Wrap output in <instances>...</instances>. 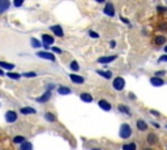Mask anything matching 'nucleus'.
Listing matches in <instances>:
<instances>
[{"label":"nucleus","mask_w":167,"mask_h":150,"mask_svg":"<svg viewBox=\"0 0 167 150\" xmlns=\"http://www.w3.org/2000/svg\"><path fill=\"white\" fill-rule=\"evenodd\" d=\"M110 46L112 47V49H114V47H115V46H116V42H115V41H111V43H110Z\"/></svg>","instance_id":"nucleus-38"},{"label":"nucleus","mask_w":167,"mask_h":150,"mask_svg":"<svg viewBox=\"0 0 167 150\" xmlns=\"http://www.w3.org/2000/svg\"><path fill=\"white\" fill-rule=\"evenodd\" d=\"M103 12H105V14H107V16H115V8H114V4L112 3H107V4L105 5V9H103Z\"/></svg>","instance_id":"nucleus-4"},{"label":"nucleus","mask_w":167,"mask_h":150,"mask_svg":"<svg viewBox=\"0 0 167 150\" xmlns=\"http://www.w3.org/2000/svg\"><path fill=\"white\" fill-rule=\"evenodd\" d=\"M116 59V56L115 55H111V56H102V58H99L97 61L99 63V64H108V63L114 61V60Z\"/></svg>","instance_id":"nucleus-5"},{"label":"nucleus","mask_w":167,"mask_h":150,"mask_svg":"<svg viewBox=\"0 0 167 150\" xmlns=\"http://www.w3.org/2000/svg\"><path fill=\"white\" fill-rule=\"evenodd\" d=\"M52 52H56V54H62L63 51L60 49H57V47H52Z\"/></svg>","instance_id":"nucleus-33"},{"label":"nucleus","mask_w":167,"mask_h":150,"mask_svg":"<svg viewBox=\"0 0 167 150\" xmlns=\"http://www.w3.org/2000/svg\"><path fill=\"white\" fill-rule=\"evenodd\" d=\"M123 150H137V148H136V144L132 142V144H127V145H124Z\"/></svg>","instance_id":"nucleus-23"},{"label":"nucleus","mask_w":167,"mask_h":150,"mask_svg":"<svg viewBox=\"0 0 167 150\" xmlns=\"http://www.w3.org/2000/svg\"><path fill=\"white\" fill-rule=\"evenodd\" d=\"M30 42H32V46H33V47H35V49H38V47H41V46H42L41 42H39L38 39H35V38H32V41H30Z\"/></svg>","instance_id":"nucleus-26"},{"label":"nucleus","mask_w":167,"mask_h":150,"mask_svg":"<svg viewBox=\"0 0 167 150\" xmlns=\"http://www.w3.org/2000/svg\"><path fill=\"white\" fill-rule=\"evenodd\" d=\"M20 150H33V145H32V142H28V141H25L24 144H21Z\"/></svg>","instance_id":"nucleus-21"},{"label":"nucleus","mask_w":167,"mask_h":150,"mask_svg":"<svg viewBox=\"0 0 167 150\" xmlns=\"http://www.w3.org/2000/svg\"><path fill=\"white\" fill-rule=\"evenodd\" d=\"M57 93L62 95H68L71 94V89L67 88V86H60V88H57Z\"/></svg>","instance_id":"nucleus-16"},{"label":"nucleus","mask_w":167,"mask_h":150,"mask_svg":"<svg viewBox=\"0 0 167 150\" xmlns=\"http://www.w3.org/2000/svg\"><path fill=\"white\" fill-rule=\"evenodd\" d=\"M137 128H138V131H146L148 129V124L144 121V120H138L137 121Z\"/></svg>","instance_id":"nucleus-20"},{"label":"nucleus","mask_w":167,"mask_h":150,"mask_svg":"<svg viewBox=\"0 0 167 150\" xmlns=\"http://www.w3.org/2000/svg\"><path fill=\"white\" fill-rule=\"evenodd\" d=\"M145 150H151V149H145Z\"/></svg>","instance_id":"nucleus-42"},{"label":"nucleus","mask_w":167,"mask_h":150,"mask_svg":"<svg viewBox=\"0 0 167 150\" xmlns=\"http://www.w3.org/2000/svg\"><path fill=\"white\" fill-rule=\"evenodd\" d=\"M150 84H151L153 86H162L165 82H163V80H162V79H158V77H153V79L150 80Z\"/></svg>","instance_id":"nucleus-15"},{"label":"nucleus","mask_w":167,"mask_h":150,"mask_svg":"<svg viewBox=\"0 0 167 150\" xmlns=\"http://www.w3.org/2000/svg\"><path fill=\"white\" fill-rule=\"evenodd\" d=\"M112 86H114L115 90H123L124 86H125V81H124L123 77H116V79L114 80V82H112Z\"/></svg>","instance_id":"nucleus-2"},{"label":"nucleus","mask_w":167,"mask_h":150,"mask_svg":"<svg viewBox=\"0 0 167 150\" xmlns=\"http://www.w3.org/2000/svg\"><path fill=\"white\" fill-rule=\"evenodd\" d=\"M44 119H46L47 121H50V123H52V121H55V120H56L55 115H54L52 112H46V114H44Z\"/></svg>","instance_id":"nucleus-22"},{"label":"nucleus","mask_w":167,"mask_h":150,"mask_svg":"<svg viewBox=\"0 0 167 150\" xmlns=\"http://www.w3.org/2000/svg\"><path fill=\"white\" fill-rule=\"evenodd\" d=\"M80 98H81V101L86 102V103H90V102H93V97H92V94H89V93H81Z\"/></svg>","instance_id":"nucleus-12"},{"label":"nucleus","mask_w":167,"mask_h":150,"mask_svg":"<svg viewBox=\"0 0 167 150\" xmlns=\"http://www.w3.org/2000/svg\"><path fill=\"white\" fill-rule=\"evenodd\" d=\"M92 150H99V149H92Z\"/></svg>","instance_id":"nucleus-41"},{"label":"nucleus","mask_w":167,"mask_h":150,"mask_svg":"<svg viewBox=\"0 0 167 150\" xmlns=\"http://www.w3.org/2000/svg\"><path fill=\"white\" fill-rule=\"evenodd\" d=\"M5 120H7V123H14L17 120V114L14 111H8L5 114Z\"/></svg>","instance_id":"nucleus-6"},{"label":"nucleus","mask_w":167,"mask_h":150,"mask_svg":"<svg viewBox=\"0 0 167 150\" xmlns=\"http://www.w3.org/2000/svg\"><path fill=\"white\" fill-rule=\"evenodd\" d=\"M165 52H167V46L165 47Z\"/></svg>","instance_id":"nucleus-40"},{"label":"nucleus","mask_w":167,"mask_h":150,"mask_svg":"<svg viewBox=\"0 0 167 150\" xmlns=\"http://www.w3.org/2000/svg\"><path fill=\"white\" fill-rule=\"evenodd\" d=\"M159 61H167V55H163L159 58Z\"/></svg>","instance_id":"nucleus-35"},{"label":"nucleus","mask_w":167,"mask_h":150,"mask_svg":"<svg viewBox=\"0 0 167 150\" xmlns=\"http://www.w3.org/2000/svg\"><path fill=\"white\" fill-rule=\"evenodd\" d=\"M20 112L22 114V115H29V114H35L37 111H35L34 109H32V107H21Z\"/></svg>","instance_id":"nucleus-13"},{"label":"nucleus","mask_w":167,"mask_h":150,"mask_svg":"<svg viewBox=\"0 0 167 150\" xmlns=\"http://www.w3.org/2000/svg\"><path fill=\"white\" fill-rule=\"evenodd\" d=\"M13 142L14 144H24V142H25V137H24V136H16L13 139Z\"/></svg>","instance_id":"nucleus-25"},{"label":"nucleus","mask_w":167,"mask_h":150,"mask_svg":"<svg viewBox=\"0 0 167 150\" xmlns=\"http://www.w3.org/2000/svg\"><path fill=\"white\" fill-rule=\"evenodd\" d=\"M119 111H120V112L127 114V115H130L129 109H128V107H125V106H123V104H120V106H119Z\"/></svg>","instance_id":"nucleus-27"},{"label":"nucleus","mask_w":167,"mask_h":150,"mask_svg":"<svg viewBox=\"0 0 167 150\" xmlns=\"http://www.w3.org/2000/svg\"><path fill=\"white\" fill-rule=\"evenodd\" d=\"M51 31L56 35V37H63L64 35V31H63V28L60 25H55V26H51Z\"/></svg>","instance_id":"nucleus-8"},{"label":"nucleus","mask_w":167,"mask_h":150,"mask_svg":"<svg viewBox=\"0 0 167 150\" xmlns=\"http://www.w3.org/2000/svg\"><path fill=\"white\" fill-rule=\"evenodd\" d=\"M22 4H24V1H22V0H16V1L13 3V5H14V7H21V5H22Z\"/></svg>","instance_id":"nucleus-31"},{"label":"nucleus","mask_w":167,"mask_h":150,"mask_svg":"<svg viewBox=\"0 0 167 150\" xmlns=\"http://www.w3.org/2000/svg\"><path fill=\"white\" fill-rule=\"evenodd\" d=\"M119 134H120V137H121V139H129V137H130V134H132V128L129 127V124H127V123H124V124H121Z\"/></svg>","instance_id":"nucleus-1"},{"label":"nucleus","mask_w":167,"mask_h":150,"mask_svg":"<svg viewBox=\"0 0 167 150\" xmlns=\"http://www.w3.org/2000/svg\"><path fill=\"white\" fill-rule=\"evenodd\" d=\"M97 73H98L99 76L105 77V79H111L112 77V73L110 71H97Z\"/></svg>","instance_id":"nucleus-18"},{"label":"nucleus","mask_w":167,"mask_h":150,"mask_svg":"<svg viewBox=\"0 0 167 150\" xmlns=\"http://www.w3.org/2000/svg\"><path fill=\"white\" fill-rule=\"evenodd\" d=\"M98 104H99V107H101L102 110H105V111H110L111 110V104L108 103L107 101H105V99H101L98 102Z\"/></svg>","instance_id":"nucleus-11"},{"label":"nucleus","mask_w":167,"mask_h":150,"mask_svg":"<svg viewBox=\"0 0 167 150\" xmlns=\"http://www.w3.org/2000/svg\"><path fill=\"white\" fill-rule=\"evenodd\" d=\"M69 79L72 80V82L73 84H77V85H81V84H84V81L85 79L84 77H81V76H78V74H69Z\"/></svg>","instance_id":"nucleus-9"},{"label":"nucleus","mask_w":167,"mask_h":150,"mask_svg":"<svg viewBox=\"0 0 167 150\" xmlns=\"http://www.w3.org/2000/svg\"><path fill=\"white\" fill-rule=\"evenodd\" d=\"M50 98H51V91H46L43 95L37 98V102H47V101H50Z\"/></svg>","instance_id":"nucleus-14"},{"label":"nucleus","mask_w":167,"mask_h":150,"mask_svg":"<svg viewBox=\"0 0 167 150\" xmlns=\"http://www.w3.org/2000/svg\"><path fill=\"white\" fill-rule=\"evenodd\" d=\"M166 42V38L162 37V35H158V37L156 38V43L157 44H163Z\"/></svg>","instance_id":"nucleus-28"},{"label":"nucleus","mask_w":167,"mask_h":150,"mask_svg":"<svg viewBox=\"0 0 167 150\" xmlns=\"http://www.w3.org/2000/svg\"><path fill=\"white\" fill-rule=\"evenodd\" d=\"M157 141H158L157 134H154V133L148 134V144H150V145H154V144H157Z\"/></svg>","instance_id":"nucleus-17"},{"label":"nucleus","mask_w":167,"mask_h":150,"mask_svg":"<svg viewBox=\"0 0 167 150\" xmlns=\"http://www.w3.org/2000/svg\"><path fill=\"white\" fill-rule=\"evenodd\" d=\"M0 68H4V69H8V71H12L14 68L13 64H9V63H5V61H0Z\"/></svg>","instance_id":"nucleus-19"},{"label":"nucleus","mask_w":167,"mask_h":150,"mask_svg":"<svg viewBox=\"0 0 167 150\" xmlns=\"http://www.w3.org/2000/svg\"><path fill=\"white\" fill-rule=\"evenodd\" d=\"M54 37L52 35H48V34H43L42 35V43L44 44V46H50V44L54 43Z\"/></svg>","instance_id":"nucleus-7"},{"label":"nucleus","mask_w":167,"mask_h":150,"mask_svg":"<svg viewBox=\"0 0 167 150\" xmlns=\"http://www.w3.org/2000/svg\"><path fill=\"white\" fill-rule=\"evenodd\" d=\"M156 74H157V76H156V77H158V79H159V77H161V76H163V74H166V72H165V71H159V72H157V73H156Z\"/></svg>","instance_id":"nucleus-32"},{"label":"nucleus","mask_w":167,"mask_h":150,"mask_svg":"<svg viewBox=\"0 0 167 150\" xmlns=\"http://www.w3.org/2000/svg\"><path fill=\"white\" fill-rule=\"evenodd\" d=\"M3 74H4V72H3V69L0 68V76H3Z\"/></svg>","instance_id":"nucleus-39"},{"label":"nucleus","mask_w":167,"mask_h":150,"mask_svg":"<svg viewBox=\"0 0 167 150\" xmlns=\"http://www.w3.org/2000/svg\"><path fill=\"white\" fill-rule=\"evenodd\" d=\"M38 58L46 59V60H51V61H55V56H54L52 52H48V51H41V52H37Z\"/></svg>","instance_id":"nucleus-3"},{"label":"nucleus","mask_w":167,"mask_h":150,"mask_svg":"<svg viewBox=\"0 0 167 150\" xmlns=\"http://www.w3.org/2000/svg\"><path fill=\"white\" fill-rule=\"evenodd\" d=\"M69 67H71V69H72V71H75V72H77L78 69H80V65L77 64V61H72Z\"/></svg>","instance_id":"nucleus-29"},{"label":"nucleus","mask_w":167,"mask_h":150,"mask_svg":"<svg viewBox=\"0 0 167 150\" xmlns=\"http://www.w3.org/2000/svg\"><path fill=\"white\" fill-rule=\"evenodd\" d=\"M11 7V1L8 0H0V13H4Z\"/></svg>","instance_id":"nucleus-10"},{"label":"nucleus","mask_w":167,"mask_h":150,"mask_svg":"<svg viewBox=\"0 0 167 150\" xmlns=\"http://www.w3.org/2000/svg\"><path fill=\"white\" fill-rule=\"evenodd\" d=\"M150 114L151 115H154V116H159V112H157V111H154V110H151Z\"/></svg>","instance_id":"nucleus-37"},{"label":"nucleus","mask_w":167,"mask_h":150,"mask_svg":"<svg viewBox=\"0 0 167 150\" xmlns=\"http://www.w3.org/2000/svg\"><path fill=\"white\" fill-rule=\"evenodd\" d=\"M165 11H166L165 7H158V12H159V13H163Z\"/></svg>","instance_id":"nucleus-36"},{"label":"nucleus","mask_w":167,"mask_h":150,"mask_svg":"<svg viewBox=\"0 0 167 150\" xmlns=\"http://www.w3.org/2000/svg\"><path fill=\"white\" fill-rule=\"evenodd\" d=\"M24 77H37V73L35 72H25V73H22Z\"/></svg>","instance_id":"nucleus-30"},{"label":"nucleus","mask_w":167,"mask_h":150,"mask_svg":"<svg viewBox=\"0 0 167 150\" xmlns=\"http://www.w3.org/2000/svg\"><path fill=\"white\" fill-rule=\"evenodd\" d=\"M7 76L9 77V79H12V80H19L20 77H21V74L14 73V72H9V73H7Z\"/></svg>","instance_id":"nucleus-24"},{"label":"nucleus","mask_w":167,"mask_h":150,"mask_svg":"<svg viewBox=\"0 0 167 150\" xmlns=\"http://www.w3.org/2000/svg\"><path fill=\"white\" fill-rule=\"evenodd\" d=\"M89 35H90V37H93V38H98V37H99V35L97 34V33H94V31H90Z\"/></svg>","instance_id":"nucleus-34"}]
</instances>
